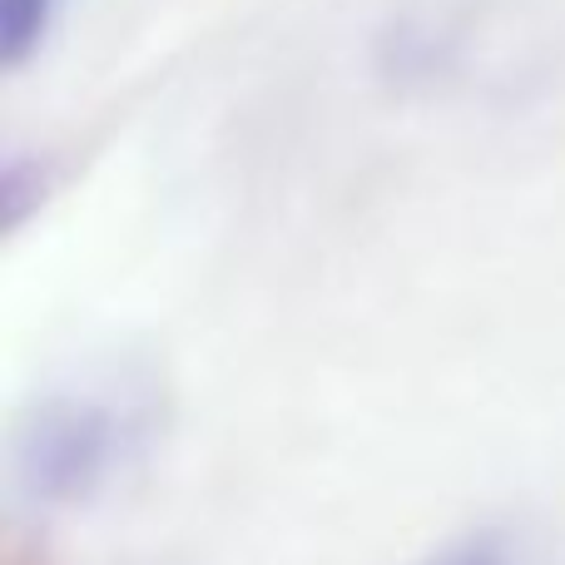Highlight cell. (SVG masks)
Returning <instances> with one entry per match:
<instances>
[{
  "mask_svg": "<svg viewBox=\"0 0 565 565\" xmlns=\"http://www.w3.org/2000/svg\"><path fill=\"white\" fill-rule=\"evenodd\" d=\"M50 10H55V0H0V60H6V70H20L45 45Z\"/></svg>",
  "mask_w": 565,
  "mask_h": 565,
  "instance_id": "2",
  "label": "cell"
},
{
  "mask_svg": "<svg viewBox=\"0 0 565 565\" xmlns=\"http://www.w3.org/2000/svg\"><path fill=\"white\" fill-rule=\"evenodd\" d=\"M119 457L115 412L79 392L40 397L10 437V477L35 507H79Z\"/></svg>",
  "mask_w": 565,
  "mask_h": 565,
  "instance_id": "1",
  "label": "cell"
},
{
  "mask_svg": "<svg viewBox=\"0 0 565 565\" xmlns=\"http://www.w3.org/2000/svg\"><path fill=\"white\" fill-rule=\"evenodd\" d=\"M417 565H521V551L507 531H467V536L437 546Z\"/></svg>",
  "mask_w": 565,
  "mask_h": 565,
  "instance_id": "3",
  "label": "cell"
}]
</instances>
